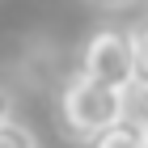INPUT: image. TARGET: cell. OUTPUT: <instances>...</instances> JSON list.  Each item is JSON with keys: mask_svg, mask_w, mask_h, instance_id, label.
<instances>
[{"mask_svg": "<svg viewBox=\"0 0 148 148\" xmlns=\"http://www.w3.org/2000/svg\"><path fill=\"white\" fill-rule=\"evenodd\" d=\"M55 114H59V127L68 140H97L110 123H119L127 114V89H114V85H102V80L76 76L59 89V102H55Z\"/></svg>", "mask_w": 148, "mask_h": 148, "instance_id": "obj_1", "label": "cell"}, {"mask_svg": "<svg viewBox=\"0 0 148 148\" xmlns=\"http://www.w3.org/2000/svg\"><path fill=\"white\" fill-rule=\"evenodd\" d=\"M76 72L102 80V85H114V89H136V30H93L80 47Z\"/></svg>", "mask_w": 148, "mask_h": 148, "instance_id": "obj_2", "label": "cell"}, {"mask_svg": "<svg viewBox=\"0 0 148 148\" xmlns=\"http://www.w3.org/2000/svg\"><path fill=\"white\" fill-rule=\"evenodd\" d=\"M93 148H148V123L136 114H123L93 140Z\"/></svg>", "mask_w": 148, "mask_h": 148, "instance_id": "obj_3", "label": "cell"}, {"mask_svg": "<svg viewBox=\"0 0 148 148\" xmlns=\"http://www.w3.org/2000/svg\"><path fill=\"white\" fill-rule=\"evenodd\" d=\"M0 148H38V136L25 123L9 119V123H0Z\"/></svg>", "mask_w": 148, "mask_h": 148, "instance_id": "obj_4", "label": "cell"}, {"mask_svg": "<svg viewBox=\"0 0 148 148\" xmlns=\"http://www.w3.org/2000/svg\"><path fill=\"white\" fill-rule=\"evenodd\" d=\"M136 89L148 93V21L136 25Z\"/></svg>", "mask_w": 148, "mask_h": 148, "instance_id": "obj_5", "label": "cell"}, {"mask_svg": "<svg viewBox=\"0 0 148 148\" xmlns=\"http://www.w3.org/2000/svg\"><path fill=\"white\" fill-rule=\"evenodd\" d=\"M13 106H17V102H13V93L0 85V123H9V119H13Z\"/></svg>", "mask_w": 148, "mask_h": 148, "instance_id": "obj_6", "label": "cell"}, {"mask_svg": "<svg viewBox=\"0 0 148 148\" xmlns=\"http://www.w3.org/2000/svg\"><path fill=\"white\" fill-rule=\"evenodd\" d=\"M89 4H97V9H123V4H131V0H89Z\"/></svg>", "mask_w": 148, "mask_h": 148, "instance_id": "obj_7", "label": "cell"}, {"mask_svg": "<svg viewBox=\"0 0 148 148\" xmlns=\"http://www.w3.org/2000/svg\"><path fill=\"white\" fill-rule=\"evenodd\" d=\"M144 123H148V93H144Z\"/></svg>", "mask_w": 148, "mask_h": 148, "instance_id": "obj_8", "label": "cell"}]
</instances>
